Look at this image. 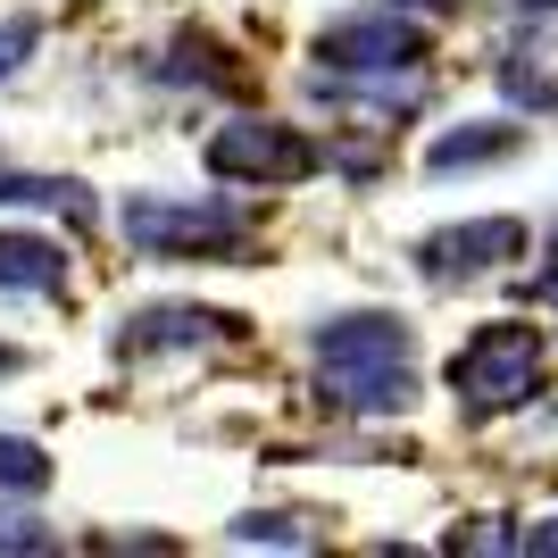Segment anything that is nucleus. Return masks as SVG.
Wrapping results in <instances>:
<instances>
[{
	"mask_svg": "<svg viewBox=\"0 0 558 558\" xmlns=\"http://www.w3.org/2000/svg\"><path fill=\"white\" fill-rule=\"evenodd\" d=\"M68 283V258L43 233H0V292H59Z\"/></svg>",
	"mask_w": 558,
	"mask_h": 558,
	"instance_id": "9",
	"label": "nucleus"
},
{
	"mask_svg": "<svg viewBox=\"0 0 558 558\" xmlns=\"http://www.w3.org/2000/svg\"><path fill=\"white\" fill-rule=\"evenodd\" d=\"M392 359H409V326L384 317V308H359V317L317 326V367H392Z\"/></svg>",
	"mask_w": 558,
	"mask_h": 558,
	"instance_id": "6",
	"label": "nucleus"
},
{
	"mask_svg": "<svg viewBox=\"0 0 558 558\" xmlns=\"http://www.w3.org/2000/svg\"><path fill=\"white\" fill-rule=\"evenodd\" d=\"M34 43H43V17H0V84L34 59Z\"/></svg>",
	"mask_w": 558,
	"mask_h": 558,
	"instance_id": "13",
	"label": "nucleus"
},
{
	"mask_svg": "<svg viewBox=\"0 0 558 558\" xmlns=\"http://www.w3.org/2000/svg\"><path fill=\"white\" fill-rule=\"evenodd\" d=\"M0 209H68V217H93V201H84L75 175H0Z\"/></svg>",
	"mask_w": 558,
	"mask_h": 558,
	"instance_id": "11",
	"label": "nucleus"
},
{
	"mask_svg": "<svg viewBox=\"0 0 558 558\" xmlns=\"http://www.w3.org/2000/svg\"><path fill=\"white\" fill-rule=\"evenodd\" d=\"M317 392L350 417H400L417 400V375H409V359H392V367H317Z\"/></svg>",
	"mask_w": 558,
	"mask_h": 558,
	"instance_id": "7",
	"label": "nucleus"
},
{
	"mask_svg": "<svg viewBox=\"0 0 558 558\" xmlns=\"http://www.w3.org/2000/svg\"><path fill=\"white\" fill-rule=\"evenodd\" d=\"M517 9H558V0H517Z\"/></svg>",
	"mask_w": 558,
	"mask_h": 558,
	"instance_id": "18",
	"label": "nucleus"
},
{
	"mask_svg": "<svg viewBox=\"0 0 558 558\" xmlns=\"http://www.w3.org/2000/svg\"><path fill=\"white\" fill-rule=\"evenodd\" d=\"M9 367H17V350H0V375H9Z\"/></svg>",
	"mask_w": 558,
	"mask_h": 558,
	"instance_id": "17",
	"label": "nucleus"
},
{
	"mask_svg": "<svg viewBox=\"0 0 558 558\" xmlns=\"http://www.w3.org/2000/svg\"><path fill=\"white\" fill-rule=\"evenodd\" d=\"M317 59L333 75H392V68H417L425 59V25L392 17V9H367V17H342L317 34Z\"/></svg>",
	"mask_w": 558,
	"mask_h": 558,
	"instance_id": "4",
	"label": "nucleus"
},
{
	"mask_svg": "<svg viewBox=\"0 0 558 558\" xmlns=\"http://www.w3.org/2000/svg\"><path fill=\"white\" fill-rule=\"evenodd\" d=\"M517 550H534V558H558V517H542V525H525V534H517Z\"/></svg>",
	"mask_w": 558,
	"mask_h": 558,
	"instance_id": "16",
	"label": "nucleus"
},
{
	"mask_svg": "<svg viewBox=\"0 0 558 558\" xmlns=\"http://www.w3.org/2000/svg\"><path fill=\"white\" fill-rule=\"evenodd\" d=\"M517 142H525V125H500V117H492V125H459V134H442L425 150V167H434V175H450V167H492V159H509Z\"/></svg>",
	"mask_w": 558,
	"mask_h": 558,
	"instance_id": "10",
	"label": "nucleus"
},
{
	"mask_svg": "<svg viewBox=\"0 0 558 558\" xmlns=\"http://www.w3.org/2000/svg\"><path fill=\"white\" fill-rule=\"evenodd\" d=\"M233 542H301V534H292V517H242Z\"/></svg>",
	"mask_w": 558,
	"mask_h": 558,
	"instance_id": "15",
	"label": "nucleus"
},
{
	"mask_svg": "<svg viewBox=\"0 0 558 558\" xmlns=\"http://www.w3.org/2000/svg\"><path fill=\"white\" fill-rule=\"evenodd\" d=\"M217 333H233V317H217V308H142L125 326V350H184V342H217Z\"/></svg>",
	"mask_w": 558,
	"mask_h": 558,
	"instance_id": "8",
	"label": "nucleus"
},
{
	"mask_svg": "<svg viewBox=\"0 0 558 558\" xmlns=\"http://www.w3.org/2000/svg\"><path fill=\"white\" fill-rule=\"evenodd\" d=\"M117 226L150 258H226L251 242V217L226 209V201H125Z\"/></svg>",
	"mask_w": 558,
	"mask_h": 558,
	"instance_id": "2",
	"label": "nucleus"
},
{
	"mask_svg": "<svg viewBox=\"0 0 558 558\" xmlns=\"http://www.w3.org/2000/svg\"><path fill=\"white\" fill-rule=\"evenodd\" d=\"M500 258H525V226H517V217H466V226H442V233L417 242V267L434 283L484 276V267H500Z\"/></svg>",
	"mask_w": 558,
	"mask_h": 558,
	"instance_id": "5",
	"label": "nucleus"
},
{
	"mask_svg": "<svg viewBox=\"0 0 558 558\" xmlns=\"http://www.w3.org/2000/svg\"><path fill=\"white\" fill-rule=\"evenodd\" d=\"M550 301H558V267H550Z\"/></svg>",
	"mask_w": 558,
	"mask_h": 558,
	"instance_id": "19",
	"label": "nucleus"
},
{
	"mask_svg": "<svg viewBox=\"0 0 558 558\" xmlns=\"http://www.w3.org/2000/svg\"><path fill=\"white\" fill-rule=\"evenodd\" d=\"M450 392H459L475 417L534 400V392H542V333H534V326H517V317H500V326H475V342L450 359Z\"/></svg>",
	"mask_w": 558,
	"mask_h": 558,
	"instance_id": "1",
	"label": "nucleus"
},
{
	"mask_svg": "<svg viewBox=\"0 0 558 558\" xmlns=\"http://www.w3.org/2000/svg\"><path fill=\"white\" fill-rule=\"evenodd\" d=\"M59 534H43L34 517H0V550H50Z\"/></svg>",
	"mask_w": 558,
	"mask_h": 558,
	"instance_id": "14",
	"label": "nucleus"
},
{
	"mask_svg": "<svg viewBox=\"0 0 558 558\" xmlns=\"http://www.w3.org/2000/svg\"><path fill=\"white\" fill-rule=\"evenodd\" d=\"M0 484H9V492H43L50 484V459L25 442V434H0Z\"/></svg>",
	"mask_w": 558,
	"mask_h": 558,
	"instance_id": "12",
	"label": "nucleus"
},
{
	"mask_svg": "<svg viewBox=\"0 0 558 558\" xmlns=\"http://www.w3.org/2000/svg\"><path fill=\"white\" fill-rule=\"evenodd\" d=\"M209 175L217 184H308L317 167H326V150L301 134V125H276V117H233V125H217L209 134Z\"/></svg>",
	"mask_w": 558,
	"mask_h": 558,
	"instance_id": "3",
	"label": "nucleus"
}]
</instances>
